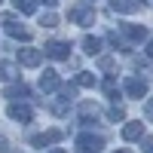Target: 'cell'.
I'll list each match as a JSON object with an SVG mask.
<instances>
[{
	"label": "cell",
	"mask_w": 153,
	"mask_h": 153,
	"mask_svg": "<svg viewBox=\"0 0 153 153\" xmlns=\"http://www.w3.org/2000/svg\"><path fill=\"white\" fill-rule=\"evenodd\" d=\"M101 147H104V135H92V132L76 135V150H83V153H98Z\"/></svg>",
	"instance_id": "6da1fadb"
},
{
	"label": "cell",
	"mask_w": 153,
	"mask_h": 153,
	"mask_svg": "<svg viewBox=\"0 0 153 153\" xmlns=\"http://www.w3.org/2000/svg\"><path fill=\"white\" fill-rule=\"evenodd\" d=\"M0 25L6 28L9 37H16V40H31V28H25V25L16 19V16H3L0 19Z\"/></svg>",
	"instance_id": "7a4b0ae2"
},
{
	"label": "cell",
	"mask_w": 153,
	"mask_h": 153,
	"mask_svg": "<svg viewBox=\"0 0 153 153\" xmlns=\"http://www.w3.org/2000/svg\"><path fill=\"white\" fill-rule=\"evenodd\" d=\"M40 52L46 55V58H55V61H65L68 55H71V43L68 40H49Z\"/></svg>",
	"instance_id": "3957f363"
},
{
	"label": "cell",
	"mask_w": 153,
	"mask_h": 153,
	"mask_svg": "<svg viewBox=\"0 0 153 153\" xmlns=\"http://www.w3.org/2000/svg\"><path fill=\"white\" fill-rule=\"evenodd\" d=\"M16 58H19L22 68H37V65L43 61V52H40V49H34V46H25V49H19Z\"/></svg>",
	"instance_id": "277c9868"
},
{
	"label": "cell",
	"mask_w": 153,
	"mask_h": 153,
	"mask_svg": "<svg viewBox=\"0 0 153 153\" xmlns=\"http://www.w3.org/2000/svg\"><path fill=\"white\" fill-rule=\"evenodd\" d=\"M31 95V89L25 86V83H12L3 89V98H9V104H25V98Z\"/></svg>",
	"instance_id": "5b68a950"
},
{
	"label": "cell",
	"mask_w": 153,
	"mask_h": 153,
	"mask_svg": "<svg viewBox=\"0 0 153 153\" xmlns=\"http://www.w3.org/2000/svg\"><path fill=\"white\" fill-rule=\"evenodd\" d=\"M68 19H71L74 25H83V28H86V25L95 22V9H92V6H74V9L68 12Z\"/></svg>",
	"instance_id": "8992f818"
},
{
	"label": "cell",
	"mask_w": 153,
	"mask_h": 153,
	"mask_svg": "<svg viewBox=\"0 0 153 153\" xmlns=\"http://www.w3.org/2000/svg\"><path fill=\"white\" fill-rule=\"evenodd\" d=\"M123 89H126L129 98H144L147 95V80H141V76H129V80L123 83Z\"/></svg>",
	"instance_id": "52a82bcc"
},
{
	"label": "cell",
	"mask_w": 153,
	"mask_h": 153,
	"mask_svg": "<svg viewBox=\"0 0 153 153\" xmlns=\"http://www.w3.org/2000/svg\"><path fill=\"white\" fill-rule=\"evenodd\" d=\"M6 117L16 120V123H31V120H34V110H31L28 104H9V107H6Z\"/></svg>",
	"instance_id": "ba28073f"
},
{
	"label": "cell",
	"mask_w": 153,
	"mask_h": 153,
	"mask_svg": "<svg viewBox=\"0 0 153 153\" xmlns=\"http://www.w3.org/2000/svg\"><path fill=\"white\" fill-rule=\"evenodd\" d=\"M61 141V132L58 129H49L40 135H31V147H49V144H58Z\"/></svg>",
	"instance_id": "9c48e42d"
},
{
	"label": "cell",
	"mask_w": 153,
	"mask_h": 153,
	"mask_svg": "<svg viewBox=\"0 0 153 153\" xmlns=\"http://www.w3.org/2000/svg\"><path fill=\"white\" fill-rule=\"evenodd\" d=\"M120 34L126 37V40H132V43L147 40V28L144 25H120Z\"/></svg>",
	"instance_id": "30bf717a"
},
{
	"label": "cell",
	"mask_w": 153,
	"mask_h": 153,
	"mask_svg": "<svg viewBox=\"0 0 153 153\" xmlns=\"http://www.w3.org/2000/svg\"><path fill=\"white\" fill-rule=\"evenodd\" d=\"M58 86H61L58 71H52V68H49V71H43V74H40V92H43V95H46V92H55Z\"/></svg>",
	"instance_id": "8fae6325"
},
{
	"label": "cell",
	"mask_w": 153,
	"mask_h": 153,
	"mask_svg": "<svg viewBox=\"0 0 153 153\" xmlns=\"http://www.w3.org/2000/svg\"><path fill=\"white\" fill-rule=\"evenodd\" d=\"M110 9L132 16V12H141V0H110Z\"/></svg>",
	"instance_id": "7c38bea8"
},
{
	"label": "cell",
	"mask_w": 153,
	"mask_h": 153,
	"mask_svg": "<svg viewBox=\"0 0 153 153\" xmlns=\"http://www.w3.org/2000/svg\"><path fill=\"white\" fill-rule=\"evenodd\" d=\"M98 104H92V101H83L80 104V123H86V126H92L95 120H98Z\"/></svg>",
	"instance_id": "4fadbf2b"
},
{
	"label": "cell",
	"mask_w": 153,
	"mask_h": 153,
	"mask_svg": "<svg viewBox=\"0 0 153 153\" xmlns=\"http://www.w3.org/2000/svg\"><path fill=\"white\" fill-rule=\"evenodd\" d=\"M123 138L126 141H138V138H144V123L138 120V123H126L123 126Z\"/></svg>",
	"instance_id": "5bb4252c"
},
{
	"label": "cell",
	"mask_w": 153,
	"mask_h": 153,
	"mask_svg": "<svg viewBox=\"0 0 153 153\" xmlns=\"http://www.w3.org/2000/svg\"><path fill=\"white\" fill-rule=\"evenodd\" d=\"M98 80H95V74H89V71H80V74H76V80H74V86L76 89H92Z\"/></svg>",
	"instance_id": "9a60e30c"
},
{
	"label": "cell",
	"mask_w": 153,
	"mask_h": 153,
	"mask_svg": "<svg viewBox=\"0 0 153 153\" xmlns=\"http://www.w3.org/2000/svg\"><path fill=\"white\" fill-rule=\"evenodd\" d=\"M16 76H19V68L16 65H12V61H0V80H16Z\"/></svg>",
	"instance_id": "2e32d148"
},
{
	"label": "cell",
	"mask_w": 153,
	"mask_h": 153,
	"mask_svg": "<svg viewBox=\"0 0 153 153\" xmlns=\"http://www.w3.org/2000/svg\"><path fill=\"white\" fill-rule=\"evenodd\" d=\"M83 52L86 55H98L101 52V40L98 37H83Z\"/></svg>",
	"instance_id": "e0dca14e"
},
{
	"label": "cell",
	"mask_w": 153,
	"mask_h": 153,
	"mask_svg": "<svg viewBox=\"0 0 153 153\" xmlns=\"http://www.w3.org/2000/svg\"><path fill=\"white\" fill-rule=\"evenodd\" d=\"M12 6H16L19 12H25V16L37 12V3H34V0H12Z\"/></svg>",
	"instance_id": "ac0fdd59"
},
{
	"label": "cell",
	"mask_w": 153,
	"mask_h": 153,
	"mask_svg": "<svg viewBox=\"0 0 153 153\" xmlns=\"http://www.w3.org/2000/svg\"><path fill=\"white\" fill-rule=\"evenodd\" d=\"M104 92H107V98H113V104H117V98H120V86H117V80H104Z\"/></svg>",
	"instance_id": "d6986e66"
},
{
	"label": "cell",
	"mask_w": 153,
	"mask_h": 153,
	"mask_svg": "<svg viewBox=\"0 0 153 153\" xmlns=\"http://www.w3.org/2000/svg\"><path fill=\"white\" fill-rule=\"evenodd\" d=\"M107 117H110L113 123H123V120H126V110H123V104H113V107L107 110Z\"/></svg>",
	"instance_id": "ffe728a7"
},
{
	"label": "cell",
	"mask_w": 153,
	"mask_h": 153,
	"mask_svg": "<svg viewBox=\"0 0 153 153\" xmlns=\"http://www.w3.org/2000/svg\"><path fill=\"white\" fill-rule=\"evenodd\" d=\"M135 68H138V71H144V74H153V65H150L147 58H141V55H135Z\"/></svg>",
	"instance_id": "44dd1931"
},
{
	"label": "cell",
	"mask_w": 153,
	"mask_h": 153,
	"mask_svg": "<svg viewBox=\"0 0 153 153\" xmlns=\"http://www.w3.org/2000/svg\"><path fill=\"white\" fill-rule=\"evenodd\" d=\"M107 43H110L113 49H126V43H123V37H117V31H110V34H107Z\"/></svg>",
	"instance_id": "7402d4cb"
},
{
	"label": "cell",
	"mask_w": 153,
	"mask_h": 153,
	"mask_svg": "<svg viewBox=\"0 0 153 153\" xmlns=\"http://www.w3.org/2000/svg\"><path fill=\"white\" fill-rule=\"evenodd\" d=\"M40 25H43V28H55V25H58V16H52V12H46V16L40 19Z\"/></svg>",
	"instance_id": "603a6c76"
},
{
	"label": "cell",
	"mask_w": 153,
	"mask_h": 153,
	"mask_svg": "<svg viewBox=\"0 0 153 153\" xmlns=\"http://www.w3.org/2000/svg\"><path fill=\"white\" fill-rule=\"evenodd\" d=\"M113 65H117V61H113L110 55H104V58L98 61V68H101V71H113Z\"/></svg>",
	"instance_id": "cb8c5ba5"
},
{
	"label": "cell",
	"mask_w": 153,
	"mask_h": 153,
	"mask_svg": "<svg viewBox=\"0 0 153 153\" xmlns=\"http://www.w3.org/2000/svg\"><path fill=\"white\" fill-rule=\"evenodd\" d=\"M144 117H147V123H153V98H147V104H144Z\"/></svg>",
	"instance_id": "d4e9b609"
},
{
	"label": "cell",
	"mask_w": 153,
	"mask_h": 153,
	"mask_svg": "<svg viewBox=\"0 0 153 153\" xmlns=\"http://www.w3.org/2000/svg\"><path fill=\"white\" fill-rule=\"evenodd\" d=\"M141 147H144L147 153H153V135H144V138H141Z\"/></svg>",
	"instance_id": "484cf974"
},
{
	"label": "cell",
	"mask_w": 153,
	"mask_h": 153,
	"mask_svg": "<svg viewBox=\"0 0 153 153\" xmlns=\"http://www.w3.org/2000/svg\"><path fill=\"white\" fill-rule=\"evenodd\" d=\"M147 58H153V37L147 40Z\"/></svg>",
	"instance_id": "4316f807"
},
{
	"label": "cell",
	"mask_w": 153,
	"mask_h": 153,
	"mask_svg": "<svg viewBox=\"0 0 153 153\" xmlns=\"http://www.w3.org/2000/svg\"><path fill=\"white\" fill-rule=\"evenodd\" d=\"M43 3H46V6H58V0H43Z\"/></svg>",
	"instance_id": "83f0119b"
},
{
	"label": "cell",
	"mask_w": 153,
	"mask_h": 153,
	"mask_svg": "<svg viewBox=\"0 0 153 153\" xmlns=\"http://www.w3.org/2000/svg\"><path fill=\"white\" fill-rule=\"evenodd\" d=\"M52 153H68V150H61V147H58V150H52Z\"/></svg>",
	"instance_id": "f1b7e54d"
},
{
	"label": "cell",
	"mask_w": 153,
	"mask_h": 153,
	"mask_svg": "<svg viewBox=\"0 0 153 153\" xmlns=\"http://www.w3.org/2000/svg\"><path fill=\"white\" fill-rule=\"evenodd\" d=\"M117 153H129V150H117Z\"/></svg>",
	"instance_id": "f546056e"
},
{
	"label": "cell",
	"mask_w": 153,
	"mask_h": 153,
	"mask_svg": "<svg viewBox=\"0 0 153 153\" xmlns=\"http://www.w3.org/2000/svg\"><path fill=\"white\" fill-rule=\"evenodd\" d=\"M0 3H3V0H0Z\"/></svg>",
	"instance_id": "4dcf8cb0"
}]
</instances>
